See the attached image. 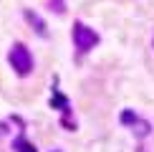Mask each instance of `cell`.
I'll return each instance as SVG.
<instances>
[{
    "label": "cell",
    "mask_w": 154,
    "mask_h": 152,
    "mask_svg": "<svg viewBox=\"0 0 154 152\" xmlns=\"http://www.w3.org/2000/svg\"><path fill=\"white\" fill-rule=\"evenodd\" d=\"M13 150H15V152H38V150H35V147H33V144H30L23 135H20V137H15V142H13Z\"/></svg>",
    "instance_id": "277c9868"
},
{
    "label": "cell",
    "mask_w": 154,
    "mask_h": 152,
    "mask_svg": "<svg viewBox=\"0 0 154 152\" xmlns=\"http://www.w3.org/2000/svg\"><path fill=\"white\" fill-rule=\"evenodd\" d=\"M51 104H53V106H61V109H63V112H68V106H66V99H63V97H61V94H56V97H53V99H51Z\"/></svg>",
    "instance_id": "8992f818"
},
{
    "label": "cell",
    "mask_w": 154,
    "mask_h": 152,
    "mask_svg": "<svg viewBox=\"0 0 154 152\" xmlns=\"http://www.w3.org/2000/svg\"><path fill=\"white\" fill-rule=\"evenodd\" d=\"M56 152H58V150H56Z\"/></svg>",
    "instance_id": "52a82bcc"
},
{
    "label": "cell",
    "mask_w": 154,
    "mask_h": 152,
    "mask_svg": "<svg viewBox=\"0 0 154 152\" xmlns=\"http://www.w3.org/2000/svg\"><path fill=\"white\" fill-rule=\"evenodd\" d=\"M73 43L81 53H86V51H91L99 43V33L91 30L88 25H83V23H73Z\"/></svg>",
    "instance_id": "7a4b0ae2"
},
{
    "label": "cell",
    "mask_w": 154,
    "mask_h": 152,
    "mask_svg": "<svg viewBox=\"0 0 154 152\" xmlns=\"http://www.w3.org/2000/svg\"><path fill=\"white\" fill-rule=\"evenodd\" d=\"M8 61H10V66L15 68L18 76H28L33 71V56H30V51H28L25 43H15V46L10 48Z\"/></svg>",
    "instance_id": "6da1fadb"
},
{
    "label": "cell",
    "mask_w": 154,
    "mask_h": 152,
    "mask_svg": "<svg viewBox=\"0 0 154 152\" xmlns=\"http://www.w3.org/2000/svg\"><path fill=\"white\" fill-rule=\"evenodd\" d=\"M137 122H139L137 112H131V109H124V114H121V124H137Z\"/></svg>",
    "instance_id": "5b68a950"
},
{
    "label": "cell",
    "mask_w": 154,
    "mask_h": 152,
    "mask_svg": "<svg viewBox=\"0 0 154 152\" xmlns=\"http://www.w3.org/2000/svg\"><path fill=\"white\" fill-rule=\"evenodd\" d=\"M25 21H28L30 25H33V28L38 30V36H48V28H46V23L41 21V18L35 15L33 10H25Z\"/></svg>",
    "instance_id": "3957f363"
}]
</instances>
